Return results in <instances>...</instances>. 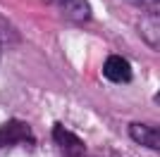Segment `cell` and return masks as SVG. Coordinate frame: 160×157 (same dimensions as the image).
<instances>
[{"mask_svg": "<svg viewBox=\"0 0 160 157\" xmlns=\"http://www.w3.org/2000/svg\"><path fill=\"white\" fill-rule=\"evenodd\" d=\"M127 5L139 7L143 12H158V0H124Z\"/></svg>", "mask_w": 160, "mask_h": 157, "instance_id": "obj_8", "label": "cell"}, {"mask_svg": "<svg viewBox=\"0 0 160 157\" xmlns=\"http://www.w3.org/2000/svg\"><path fill=\"white\" fill-rule=\"evenodd\" d=\"M19 40V33L12 29V24L0 14V52H2V48L5 45H12V43H17Z\"/></svg>", "mask_w": 160, "mask_h": 157, "instance_id": "obj_7", "label": "cell"}, {"mask_svg": "<svg viewBox=\"0 0 160 157\" xmlns=\"http://www.w3.org/2000/svg\"><path fill=\"white\" fill-rule=\"evenodd\" d=\"M103 76L112 83H129L134 78V72H132L129 59H124L122 55H110L103 64Z\"/></svg>", "mask_w": 160, "mask_h": 157, "instance_id": "obj_3", "label": "cell"}, {"mask_svg": "<svg viewBox=\"0 0 160 157\" xmlns=\"http://www.w3.org/2000/svg\"><path fill=\"white\" fill-rule=\"evenodd\" d=\"M139 33L153 50H158V12H146V17L139 21Z\"/></svg>", "mask_w": 160, "mask_h": 157, "instance_id": "obj_6", "label": "cell"}, {"mask_svg": "<svg viewBox=\"0 0 160 157\" xmlns=\"http://www.w3.org/2000/svg\"><path fill=\"white\" fill-rule=\"evenodd\" d=\"M53 143L60 152V157H86V143L77 133L67 131L60 121L53 126Z\"/></svg>", "mask_w": 160, "mask_h": 157, "instance_id": "obj_2", "label": "cell"}, {"mask_svg": "<svg viewBox=\"0 0 160 157\" xmlns=\"http://www.w3.org/2000/svg\"><path fill=\"white\" fill-rule=\"evenodd\" d=\"M127 133L132 140H136L143 148H151V150H158L160 148V138H158V129L155 126H146V124H129Z\"/></svg>", "mask_w": 160, "mask_h": 157, "instance_id": "obj_5", "label": "cell"}, {"mask_svg": "<svg viewBox=\"0 0 160 157\" xmlns=\"http://www.w3.org/2000/svg\"><path fill=\"white\" fill-rule=\"evenodd\" d=\"M55 5L62 10L69 21L74 24H86L91 21V7H88L86 0H55Z\"/></svg>", "mask_w": 160, "mask_h": 157, "instance_id": "obj_4", "label": "cell"}, {"mask_svg": "<svg viewBox=\"0 0 160 157\" xmlns=\"http://www.w3.org/2000/svg\"><path fill=\"white\" fill-rule=\"evenodd\" d=\"M10 145H27V148L36 145V136L31 133L29 124L19 119H10L0 126V148H10Z\"/></svg>", "mask_w": 160, "mask_h": 157, "instance_id": "obj_1", "label": "cell"}]
</instances>
